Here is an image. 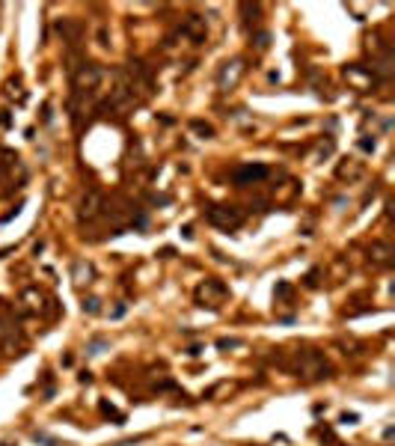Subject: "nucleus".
<instances>
[{"mask_svg":"<svg viewBox=\"0 0 395 446\" xmlns=\"http://www.w3.org/2000/svg\"><path fill=\"white\" fill-rule=\"evenodd\" d=\"M193 128H196V131H202V134H211V128H208V125H202V122H193Z\"/></svg>","mask_w":395,"mask_h":446,"instance_id":"obj_6","label":"nucleus"},{"mask_svg":"<svg viewBox=\"0 0 395 446\" xmlns=\"http://www.w3.org/2000/svg\"><path fill=\"white\" fill-rule=\"evenodd\" d=\"M268 176V167H262V164H247V167L235 170V182L238 184H250V182H259V178H265Z\"/></svg>","mask_w":395,"mask_h":446,"instance_id":"obj_2","label":"nucleus"},{"mask_svg":"<svg viewBox=\"0 0 395 446\" xmlns=\"http://www.w3.org/2000/svg\"><path fill=\"white\" fill-rule=\"evenodd\" d=\"M205 218L214 223V226H223V229H235L238 223L244 220V212L235 208V206H211L205 212Z\"/></svg>","mask_w":395,"mask_h":446,"instance_id":"obj_1","label":"nucleus"},{"mask_svg":"<svg viewBox=\"0 0 395 446\" xmlns=\"http://www.w3.org/2000/svg\"><path fill=\"white\" fill-rule=\"evenodd\" d=\"M241 72H244V66H241V62H232V74L223 68V74H220V84H223V86H232V84L241 78Z\"/></svg>","mask_w":395,"mask_h":446,"instance_id":"obj_4","label":"nucleus"},{"mask_svg":"<svg viewBox=\"0 0 395 446\" xmlns=\"http://www.w3.org/2000/svg\"><path fill=\"white\" fill-rule=\"evenodd\" d=\"M101 212V194H86V200H83V206H80V218H86V220H92L95 214Z\"/></svg>","mask_w":395,"mask_h":446,"instance_id":"obj_3","label":"nucleus"},{"mask_svg":"<svg viewBox=\"0 0 395 446\" xmlns=\"http://www.w3.org/2000/svg\"><path fill=\"white\" fill-rule=\"evenodd\" d=\"M83 310H86V312H98V300H86Z\"/></svg>","mask_w":395,"mask_h":446,"instance_id":"obj_5","label":"nucleus"}]
</instances>
